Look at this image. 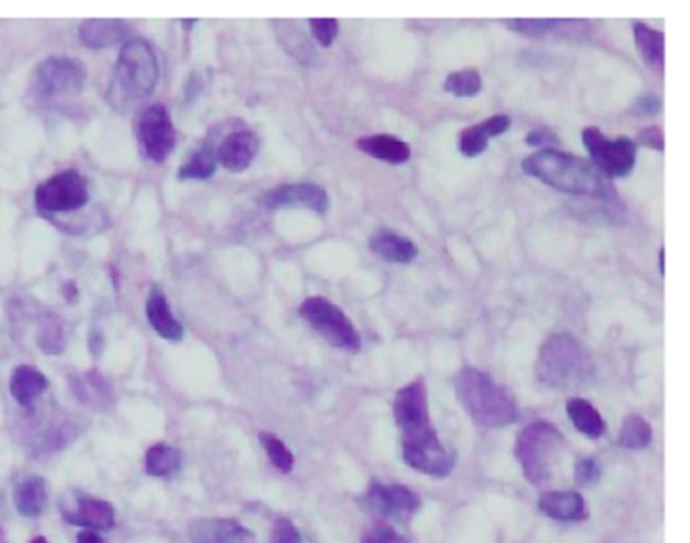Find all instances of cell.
Wrapping results in <instances>:
<instances>
[{
  "label": "cell",
  "instance_id": "obj_1",
  "mask_svg": "<svg viewBox=\"0 0 690 543\" xmlns=\"http://www.w3.org/2000/svg\"><path fill=\"white\" fill-rule=\"evenodd\" d=\"M522 171L567 195L615 201V191L608 177H603L589 160L557 148H543L527 157L522 160Z\"/></svg>",
  "mask_w": 690,
  "mask_h": 543
},
{
  "label": "cell",
  "instance_id": "obj_2",
  "mask_svg": "<svg viewBox=\"0 0 690 543\" xmlns=\"http://www.w3.org/2000/svg\"><path fill=\"white\" fill-rule=\"evenodd\" d=\"M456 396L470 418L484 428H505L517 420V404L486 372L464 367L456 375Z\"/></svg>",
  "mask_w": 690,
  "mask_h": 543
},
{
  "label": "cell",
  "instance_id": "obj_3",
  "mask_svg": "<svg viewBox=\"0 0 690 543\" xmlns=\"http://www.w3.org/2000/svg\"><path fill=\"white\" fill-rule=\"evenodd\" d=\"M157 81L158 59L155 49L144 39H128L117 57L110 102L114 106L136 104L155 92Z\"/></svg>",
  "mask_w": 690,
  "mask_h": 543
},
{
  "label": "cell",
  "instance_id": "obj_4",
  "mask_svg": "<svg viewBox=\"0 0 690 543\" xmlns=\"http://www.w3.org/2000/svg\"><path fill=\"white\" fill-rule=\"evenodd\" d=\"M591 359L586 349L567 332L551 335L539 351L536 377L553 389H572L584 385L591 375Z\"/></svg>",
  "mask_w": 690,
  "mask_h": 543
},
{
  "label": "cell",
  "instance_id": "obj_5",
  "mask_svg": "<svg viewBox=\"0 0 690 543\" xmlns=\"http://www.w3.org/2000/svg\"><path fill=\"white\" fill-rule=\"evenodd\" d=\"M563 444L559 430L551 422L536 420L533 425L522 428L517 438V459L522 466V473L527 480H531L536 487L545 485L551 478L553 459Z\"/></svg>",
  "mask_w": 690,
  "mask_h": 543
},
{
  "label": "cell",
  "instance_id": "obj_6",
  "mask_svg": "<svg viewBox=\"0 0 690 543\" xmlns=\"http://www.w3.org/2000/svg\"><path fill=\"white\" fill-rule=\"evenodd\" d=\"M299 317L304 318L314 331L323 335L335 349L347 353H359L363 341L349 317L340 306L330 303L325 296H308L299 305Z\"/></svg>",
  "mask_w": 690,
  "mask_h": 543
},
{
  "label": "cell",
  "instance_id": "obj_7",
  "mask_svg": "<svg viewBox=\"0 0 690 543\" xmlns=\"http://www.w3.org/2000/svg\"><path fill=\"white\" fill-rule=\"evenodd\" d=\"M404 459L411 468L438 478L448 477L456 464L454 452L443 446L431 425L405 432Z\"/></svg>",
  "mask_w": 690,
  "mask_h": 543
},
{
  "label": "cell",
  "instance_id": "obj_8",
  "mask_svg": "<svg viewBox=\"0 0 690 543\" xmlns=\"http://www.w3.org/2000/svg\"><path fill=\"white\" fill-rule=\"evenodd\" d=\"M581 136H584V146L591 157L589 162L603 177H627L636 167L638 146L634 140H630L625 136L610 140L596 126L584 128Z\"/></svg>",
  "mask_w": 690,
  "mask_h": 543
},
{
  "label": "cell",
  "instance_id": "obj_9",
  "mask_svg": "<svg viewBox=\"0 0 690 543\" xmlns=\"http://www.w3.org/2000/svg\"><path fill=\"white\" fill-rule=\"evenodd\" d=\"M86 67L71 57H49L35 69L33 90L41 100H59L81 92Z\"/></svg>",
  "mask_w": 690,
  "mask_h": 543
},
{
  "label": "cell",
  "instance_id": "obj_10",
  "mask_svg": "<svg viewBox=\"0 0 690 543\" xmlns=\"http://www.w3.org/2000/svg\"><path fill=\"white\" fill-rule=\"evenodd\" d=\"M90 200L88 181L76 171L55 174L41 183L35 201L43 212L66 213L81 210Z\"/></svg>",
  "mask_w": 690,
  "mask_h": 543
},
{
  "label": "cell",
  "instance_id": "obj_11",
  "mask_svg": "<svg viewBox=\"0 0 690 543\" xmlns=\"http://www.w3.org/2000/svg\"><path fill=\"white\" fill-rule=\"evenodd\" d=\"M138 140L148 159L155 162L169 159L172 148L177 145V133L167 108L157 104L144 110L138 124Z\"/></svg>",
  "mask_w": 690,
  "mask_h": 543
},
{
  "label": "cell",
  "instance_id": "obj_12",
  "mask_svg": "<svg viewBox=\"0 0 690 543\" xmlns=\"http://www.w3.org/2000/svg\"><path fill=\"white\" fill-rule=\"evenodd\" d=\"M393 416L401 434L431 425L428 387L421 377H417L411 384L405 385L397 392L395 404H393Z\"/></svg>",
  "mask_w": 690,
  "mask_h": 543
},
{
  "label": "cell",
  "instance_id": "obj_13",
  "mask_svg": "<svg viewBox=\"0 0 690 543\" xmlns=\"http://www.w3.org/2000/svg\"><path fill=\"white\" fill-rule=\"evenodd\" d=\"M366 504L371 505L378 516L399 523L409 521L419 509L416 493L404 485H375L366 493Z\"/></svg>",
  "mask_w": 690,
  "mask_h": 543
},
{
  "label": "cell",
  "instance_id": "obj_14",
  "mask_svg": "<svg viewBox=\"0 0 690 543\" xmlns=\"http://www.w3.org/2000/svg\"><path fill=\"white\" fill-rule=\"evenodd\" d=\"M261 205L265 207H306L316 213L328 212V195L323 186L314 183H292L280 185L261 195Z\"/></svg>",
  "mask_w": 690,
  "mask_h": 543
},
{
  "label": "cell",
  "instance_id": "obj_15",
  "mask_svg": "<svg viewBox=\"0 0 690 543\" xmlns=\"http://www.w3.org/2000/svg\"><path fill=\"white\" fill-rule=\"evenodd\" d=\"M189 538L193 543H253L256 535L235 519L201 517L191 521Z\"/></svg>",
  "mask_w": 690,
  "mask_h": 543
},
{
  "label": "cell",
  "instance_id": "obj_16",
  "mask_svg": "<svg viewBox=\"0 0 690 543\" xmlns=\"http://www.w3.org/2000/svg\"><path fill=\"white\" fill-rule=\"evenodd\" d=\"M64 519L71 525H78L83 530L110 531L116 525V509L110 501L83 497L79 499L78 507L73 511H66Z\"/></svg>",
  "mask_w": 690,
  "mask_h": 543
},
{
  "label": "cell",
  "instance_id": "obj_17",
  "mask_svg": "<svg viewBox=\"0 0 690 543\" xmlns=\"http://www.w3.org/2000/svg\"><path fill=\"white\" fill-rule=\"evenodd\" d=\"M258 148H260L258 136L249 131H241V133L229 134L223 140L217 150V159L229 172L248 171L249 165L258 155Z\"/></svg>",
  "mask_w": 690,
  "mask_h": 543
},
{
  "label": "cell",
  "instance_id": "obj_18",
  "mask_svg": "<svg viewBox=\"0 0 690 543\" xmlns=\"http://www.w3.org/2000/svg\"><path fill=\"white\" fill-rule=\"evenodd\" d=\"M508 126H510V118L507 114L490 116V118L484 120L483 124L470 126L460 133V152L468 159L483 155L484 150L488 148L490 138L507 133Z\"/></svg>",
  "mask_w": 690,
  "mask_h": 543
},
{
  "label": "cell",
  "instance_id": "obj_19",
  "mask_svg": "<svg viewBox=\"0 0 690 543\" xmlns=\"http://www.w3.org/2000/svg\"><path fill=\"white\" fill-rule=\"evenodd\" d=\"M539 509L559 521H584L587 517L586 499L577 490H547L539 497Z\"/></svg>",
  "mask_w": 690,
  "mask_h": 543
},
{
  "label": "cell",
  "instance_id": "obj_20",
  "mask_svg": "<svg viewBox=\"0 0 690 543\" xmlns=\"http://www.w3.org/2000/svg\"><path fill=\"white\" fill-rule=\"evenodd\" d=\"M71 392L73 396L95 410H108L114 401L112 385L102 373L86 372L71 377Z\"/></svg>",
  "mask_w": 690,
  "mask_h": 543
},
{
  "label": "cell",
  "instance_id": "obj_21",
  "mask_svg": "<svg viewBox=\"0 0 690 543\" xmlns=\"http://www.w3.org/2000/svg\"><path fill=\"white\" fill-rule=\"evenodd\" d=\"M146 318H148V323L152 325V329L157 331L158 337H162V339H167V341H172V343L183 341V325L172 315L165 292L152 289V292L148 294V301H146Z\"/></svg>",
  "mask_w": 690,
  "mask_h": 543
},
{
  "label": "cell",
  "instance_id": "obj_22",
  "mask_svg": "<svg viewBox=\"0 0 690 543\" xmlns=\"http://www.w3.org/2000/svg\"><path fill=\"white\" fill-rule=\"evenodd\" d=\"M357 148L373 159L399 167L411 159V146L393 134H371L357 140Z\"/></svg>",
  "mask_w": 690,
  "mask_h": 543
},
{
  "label": "cell",
  "instance_id": "obj_23",
  "mask_svg": "<svg viewBox=\"0 0 690 543\" xmlns=\"http://www.w3.org/2000/svg\"><path fill=\"white\" fill-rule=\"evenodd\" d=\"M369 246L375 256L392 264H411L417 258L416 244L392 229L377 231L369 241Z\"/></svg>",
  "mask_w": 690,
  "mask_h": 543
},
{
  "label": "cell",
  "instance_id": "obj_24",
  "mask_svg": "<svg viewBox=\"0 0 690 543\" xmlns=\"http://www.w3.org/2000/svg\"><path fill=\"white\" fill-rule=\"evenodd\" d=\"M49 501L47 480L39 475L21 478L13 490L14 509L23 517H39Z\"/></svg>",
  "mask_w": 690,
  "mask_h": 543
},
{
  "label": "cell",
  "instance_id": "obj_25",
  "mask_svg": "<svg viewBox=\"0 0 690 543\" xmlns=\"http://www.w3.org/2000/svg\"><path fill=\"white\" fill-rule=\"evenodd\" d=\"M131 35V25L126 21H86L79 27V39L92 49L112 47Z\"/></svg>",
  "mask_w": 690,
  "mask_h": 543
},
{
  "label": "cell",
  "instance_id": "obj_26",
  "mask_svg": "<svg viewBox=\"0 0 690 543\" xmlns=\"http://www.w3.org/2000/svg\"><path fill=\"white\" fill-rule=\"evenodd\" d=\"M47 385H49L47 377L31 365H19L11 375V394L14 401L23 408H33V404L47 389Z\"/></svg>",
  "mask_w": 690,
  "mask_h": 543
},
{
  "label": "cell",
  "instance_id": "obj_27",
  "mask_svg": "<svg viewBox=\"0 0 690 543\" xmlns=\"http://www.w3.org/2000/svg\"><path fill=\"white\" fill-rule=\"evenodd\" d=\"M634 39L640 57L646 61L654 73H663L665 69V33L648 27L644 23L634 25Z\"/></svg>",
  "mask_w": 690,
  "mask_h": 543
},
{
  "label": "cell",
  "instance_id": "obj_28",
  "mask_svg": "<svg viewBox=\"0 0 690 543\" xmlns=\"http://www.w3.org/2000/svg\"><path fill=\"white\" fill-rule=\"evenodd\" d=\"M567 416L572 420V425L586 434L587 438L603 437L606 432V422L601 418L598 408L593 404H589L584 398L567 399Z\"/></svg>",
  "mask_w": 690,
  "mask_h": 543
},
{
  "label": "cell",
  "instance_id": "obj_29",
  "mask_svg": "<svg viewBox=\"0 0 690 543\" xmlns=\"http://www.w3.org/2000/svg\"><path fill=\"white\" fill-rule=\"evenodd\" d=\"M144 468L150 477L172 478L181 471V452L170 444L158 442L146 452Z\"/></svg>",
  "mask_w": 690,
  "mask_h": 543
},
{
  "label": "cell",
  "instance_id": "obj_30",
  "mask_svg": "<svg viewBox=\"0 0 690 543\" xmlns=\"http://www.w3.org/2000/svg\"><path fill=\"white\" fill-rule=\"evenodd\" d=\"M618 442H620V446L630 449V451L648 449L652 442V426L642 416H627L624 425L620 428Z\"/></svg>",
  "mask_w": 690,
  "mask_h": 543
},
{
  "label": "cell",
  "instance_id": "obj_31",
  "mask_svg": "<svg viewBox=\"0 0 690 543\" xmlns=\"http://www.w3.org/2000/svg\"><path fill=\"white\" fill-rule=\"evenodd\" d=\"M37 344L45 355H59L66 347V332L61 320L55 315H45L39 320L37 329Z\"/></svg>",
  "mask_w": 690,
  "mask_h": 543
},
{
  "label": "cell",
  "instance_id": "obj_32",
  "mask_svg": "<svg viewBox=\"0 0 690 543\" xmlns=\"http://www.w3.org/2000/svg\"><path fill=\"white\" fill-rule=\"evenodd\" d=\"M217 171V157L211 148H201L193 152V157L184 162L179 171L181 181H205Z\"/></svg>",
  "mask_w": 690,
  "mask_h": 543
},
{
  "label": "cell",
  "instance_id": "obj_33",
  "mask_svg": "<svg viewBox=\"0 0 690 543\" xmlns=\"http://www.w3.org/2000/svg\"><path fill=\"white\" fill-rule=\"evenodd\" d=\"M443 90L454 93L457 98H472L483 90V78L476 69L454 71L443 81Z\"/></svg>",
  "mask_w": 690,
  "mask_h": 543
},
{
  "label": "cell",
  "instance_id": "obj_34",
  "mask_svg": "<svg viewBox=\"0 0 690 543\" xmlns=\"http://www.w3.org/2000/svg\"><path fill=\"white\" fill-rule=\"evenodd\" d=\"M260 442L263 451L268 454V459H270V463L274 464L280 473H286V475L292 473L294 454L280 438L275 437V434H270V432H261Z\"/></svg>",
  "mask_w": 690,
  "mask_h": 543
},
{
  "label": "cell",
  "instance_id": "obj_35",
  "mask_svg": "<svg viewBox=\"0 0 690 543\" xmlns=\"http://www.w3.org/2000/svg\"><path fill=\"white\" fill-rule=\"evenodd\" d=\"M574 21H553V19H517L508 21V27L529 37H541L547 33H557L563 29L572 27Z\"/></svg>",
  "mask_w": 690,
  "mask_h": 543
},
{
  "label": "cell",
  "instance_id": "obj_36",
  "mask_svg": "<svg viewBox=\"0 0 690 543\" xmlns=\"http://www.w3.org/2000/svg\"><path fill=\"white\" fill-rule=\"evenodd\" d=\"M363 543H409L399 531L387 523H373L363 533Z\"/></svg>",
  "mask_w": 690,
  "mask_h": 543
},
{
  "label": "cell",
  "instance_id": "obj_37",
  "mask_svg": "<svg viewBox=\"0 0 690 543\" xmlns=\"http://www.w3.org/2000/svg\"><path fill=\"white\" fill-rule=\"evenodd\" d=\"M310 31H313L314 39L318 41V45L330 47L337 35H339V21L335 19H313L310 21Z\"/></svg>",
  "mask_w": 690,
  "mask_h": 543
},
{
  "label": "cell",
  "instance_id": "obj_38",
  "mask_svg": "<svg viewBox=\"0 0 690 543\" xmlns=\"http://www.w3.org/2000/svg\"><path fill=\"white\" fill-rule=\"evenodd\" d=\"M272 543H302V535H299L298 528L290 519L280 517L274 523V530H272Z\"/></svg>",
  "mask_w": 690,
  "mask_h": 543
},
{
  "label": "cell",
  "instance_id": "obj_39",
  "mask_svg": "<svg viewBox=\"0 0 690 543\" xmlns=\"http://www.w3.org/2000/svg\"><path fill=\"white\" fill-rule=\"evenodd\" d=\"M599 475L601 473H599L598 463L593 459H584V461L575 464V480L581 487H589V485L598 483Z\"/></svg>",
  "mask_w": 690,
  "mask_h": 543
},
{
  "label": "cell",
  "instance_id": "obj_40",
  "mask_svg": "<svg viewBox=\"0 0 690 543\" xmlns=\"http://www.w3.org/2000/svg\"><path fill=\"white\" fill-rule=\"evenodd\" d=\"M638 145L663 152V150H665V133H663V128H658V126H648V128L640 131Z\"/></svg>",
  "mask_w": 690,
  "mask_h": 543
},
{
  "label": "cell",
  "instance_id": "obj_41",
  "mask_svg": "<svg viewBox=\"0 0 690 543\" xmlns=\"http://www.w3.org/2000/svg\"><path fill=\"white\" fill-rule=\"evenodd\" d=\"M660 110H663V100L654 93H642L634 104V112L642 116H656L660 114Z\"/></svg>",
  "mask_w": 690,
  "mask_h": 543
},
{
  "label": "cell",
  "instance_id": "obj_42",
  "mask_svg": "<svg viewBox=\"0 0 690 543\" xmlns=\"http://www.w3.org/2000/svg\"><path fill=\"white\" fill-rule=\"evenodd\" d=\"M524 143L531 146H541V150L543 148H551V146L557 145L559 140H557V136L553 131H548V128H539V131H534V133L529 134L527 138H524Z\"/></svg>",
  "mask_w": 690,
  "mask_h": 543
},
{
  "label": "cell",
  "instance_id": "obj_43",
  "mask_svg": "<svg viewBox=\"0 0 690 543\" xmlns=\"http://www.w3.org/2000/svg\"><path fill=\"white\" fill-rule=\"evenodd\" d=\"M78 543H108L104 538L100 535V531L83 530L79 531Z\"/></svg>",
  "mask_w": 690,
  "mask_h": 543
},
{
  "label": "cell",
  "instance_id": "obj_44",
  "mask_svg": "<svg viewBox=\"0 0 690 543\" xmlns=\"http://www.w3.org/2000/svg\"><path fill=\"white\" fill-rule=\"evenodd\" d=\"M100 335H102V332L93 331L92 339H90V349H92L93 358L102 355V349H104V341H102V339H100V341H95Z\"/></svg>",
  "mask_w": 690,
  "mask_h": 543
},
{
  "label": "cell",
  "instance_id": "obj_45",
  "mask_svg": "<svg viewBox=\"0 0 690 543\" xmlns=\"http://www.w3.org/2000/svg\"><path fill=\"white\" fill-rule=\"evenodd\" d=\"M64 296H66V301H69V303H73L78 298V289H76L73 280H69V282L64 284Z\"/></svg>",
  "mask_w": 690,
  "mask_h": 543
},
{
  "label": "cell",
  "instance_id": "obj_46",
  "mask_svg": "<svg viewBox=\"0 0 690 543\" xmlns=\"http://www.w3.org/2000/svg\"><path fill=\"white\" fill-rule=\"evenodd\" d=\"M658 268H660V274L665 276V250H660V265Z\"/></svg>",
  "mask_w": 690,
  "mask_h": 543
},
{
  "label": "cell",
  "instance_id": "obj_47",
  "mask_svg": "<svg viewBox=\"0 0 690 543\" xmlns=\"http://www.w3.org/2000/svg\"><path fill=\"white\" fill-rule=\"evenodd\" d=\"M31 543H49V540H47V538H43V535H37V538H33V540H31Z\"/></svg>",
  "mask_w": 690,
  "mask_h": 543
}]
</instances>
